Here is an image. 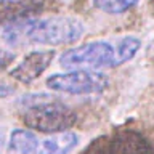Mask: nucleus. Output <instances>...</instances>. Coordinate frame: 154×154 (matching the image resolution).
Instances as JSON below:
<instances>
[{
	"mask_svg": "<svg viewBox=\"0 0 154 154\" xmlns=\"http://www.w3.org/2000/svg\"><path fill=\"white\" fill-rule=\"evenodd\" d=\"M85 154H154V148L141 133L120 130L111 138L98 140Z\"/></svg>",
	"mask_w": 154,
	"mask_h": 154,
	"instance_id": "obj_5",
	"label": "nucleus"
},
{
	"mask_svg": "<svg viewBox=\"0 0 154 154\" xmlns=\"http://www.w3.org/2000/svg\"><path fill=\"white\" fill-rule=\"evenodd\" d=\"M112 53L114 47L108 42H88L64 51L60 56V64L67 71H95L103 66H111Z\"/></svg>",
	"mask_w": 154,
	"mask_h": 154,
	"instance_id": "obj_4",
	"label": "nucleus"
},
{
	"mask_svg": "<svg viewBox=\"0 0 154 154\" xmlns=\"http://www.w3.org/2000/svg\"><path fill=\"white\" fill-rule=\"evenodd\" d=\"M13 91H14V88H13L11 85L0 82V98H7V96L13 95Z\"/></svg>",
	"mask_w": 154,
	"mask_h": 154,
	"instance_id": "obj_13",
	"label": "nucleus"
},
{
	"mask_svg": "<svg viewBox=\"0 0 154 154\" xmlns=\"http://www.w3.org/2000/svg\"><path fill=\"white\" fill-rule=\"evenodd\" d=\"M14 60V55L10 51H5V50H0V69H3L7 64H10Z\"/></svg>",
	"mask_w": 154,
	"mask_h": 154,
	"instance_id": "obj_12",
	"label": "nucleus"
},
{
	"mask_svg": "<svg viewBox=\"0 0 154 154\" xmlns=\"http://www.w3.org/2000/svg\"><path fill=\"white\" fill-rule=\"evenodd\" d=\"M84 34V26L80 21L66 16H51L45 19L26 21L24 24H11L5 38L8 43L18 45L19 38L24 42L40 43V45H66L72 43Z\"/></svg>",
	"mask_w": 154,
	"mask_h": 154,
	"instance_id": "obj_1",
	"label": "nucleus"
},
{
	"mask_svg": "<svg viewBox=\"0 0 154 154\" xmlns=\"http://www.w3.org/2000/svg\"><path fill=\"white\" fill-rule=\"evenodd\" d=\"M108 85V75L96 71H67L63 74H53L47 79V87L50 90L67 95L101 93Z\"/></svg>",
	"mask_w": 154,
	"mask_h": 154,
	"instance_id": "obj_3",
	"label": "nucleus"
},
{
	"mask_svg": "<svg viewBox=\"0 0 154 154\" xmlns=\"http://www.w3.org/2000/svg\"><path fill=\"white\" fill-rule=\"evenodd\" d=\"M2 141H3V138H2V135H0V149H2V144H3Z\"/></svg>",
	"mask_w": 154,
	"mask_h": 154,
	"instance_id": "obj_14",
	"label": "nucleus"
},
{
	"mask_svg": "<svg viewBox=\"0 0 154 154\" xmlns=\"http://www.w3.org/2000/svg\"><path fill=\"white\" fill-rule=\"evenodd\" d=\"M75 120L77 114L69 106L47 95L27 98L26 109L23 112V122L26 127L51 135L67 132V128H71Z\"/></svg>",
	"mask_w": 154,
	"mask_h": 154,
	"instance_id": "obj_2",
	"label": "nucleus"
},
{
	"mask_svg": "<svg viewBox=\"0 0 154 154\" xmlns=\"http://www.w3.org/2000/svg\"><path fill=\"white\" fill-rule=\"evenodd\" d=\"M42 8V0H11L0 2V24H16L29 16L38 13Z\"/></svg>",
	"mask_w": 154,
	"mask_h": 154,
	"instance_id": "obj_7",
	"label": "nucleus"
},
{
	"mask_svg": "<svg viewBox=\"0 0 154 154\" xmlns=\"http://www.w3.org/2000/svg\"><path fill=\"white\" fill-rule=\"evenodd\" d=\"M53 56H55V51L51 50L31 51L29 55L24 56V60L16 67H13L10 71V75L19 80L21 84H32L50 66V63L53 61Z\"/></svg>",
	"mask_w": 154,
	"mask_h": 154,
	"instance_id": "obj_6",
	"label": "nucleus"
},
{
	"mask_svg": "<svg viewBox=\"0 0 154 154\" xmlns=\"http://www.w3.org/2000/svg\"><path fill=\"white\" fill-rule=\"evenodd\" d=\"M0 2H11V0H0Z\"/></svg>",
	"mask_w": 154,
	"mask_h": 154,
	"instance_id": "obj_15",
	"label": "nucleus"
},
{
	"mask_svg": "<svg viewBox=\"0 0 154 154\" xmlns=\"http://www.w3.org/2000/svg\"><path fill=\"white\" fill-rule=\"evenodd\" d=\"M79 137L74 132H60L40 140L37 154H69L77 148Z\"/></svg>",
	"mask_w": 154,
	"mask_h": 154,
	"instance_id": "obj_8",
	"label": "nucleus"
},
{
	"mask_svg": "<svg viewBox=\"0 0 154 154\" xmlns=\"http://www.w3.org/2000/svg\"><path fill=\"white\" fill-rule=\"evenodd\" d=\"M141 47V42L137 37H124L114 48L112 60H111V66H120L124 63L130 61L137 55V51Z\"/></svg>",
	"mask_w": 154,
	"mask_h": 154,
	"instance_id": "obj_10",
	"label": "nucleus"
},
{
	"mask_svg": "<svg viewBox=\"0 0 154 154\" xmlns=\"http://www.w3.org/2000/svg\"><path fill=\"white\" fill-rule=\"evenodd\" d=\"M138 0H93L95 7L109 14H120L137 5Z\"/></svg>",
	"mask_w": 154,
	"mask_h": 154,
	"instance_id": "obj_11",
	"label": "nucleus"
},
{
	"mask_svg": "<svg viewBox=\"0 0 154 154\" xmlns=\"http://www.w3.org/2000/svg\"><path fill=\"white\" fill-rule=\"evenodd\" d=\"M40 140L27 128H14L10 135V149L18 154H37Z\"/></svg>",
	"mask_w": 154,
	"mask_h": 154,
	"instance_id": "obj_9",
	"label": "nucleus"
}]
</instances>
